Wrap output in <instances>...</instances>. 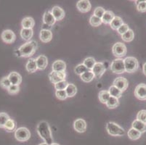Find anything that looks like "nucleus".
Segmentation results:
<instances>
[{"instance_id": "f257e3e1", "label": "nucleus", "mask_w": 146, "mask_h": 145, "mask_svg": "<svg viewBox=\"0 0 146 145\" xmlns=\"http://www.w3.org/2000/svg\"><path fill=\"white\" fill-rule=\"evenodd\" d=\"M36 131L39 136L44 141V143L47 144L48 145L52 144V135L49 123L47 121H43L39 122L36 127Z\"/></svg>"}, {"instance_id": "f03ea898", "label": "nucleus", "mask_w": 146, "mask_h": 145, "mask_svg": "<svg viewBox=\"0 0 146 145\" xmlns=\"http://www.w3.org/2000/svg\"><path fill=\"white\" fill-rule=\"evenodd\" d=\"M37 49V43L35 41H30L23 44L17 51L15 52L17 53L18 57L21 58H30L34 55Z\"/></svg>"}, {"instance_id": "7ed1b4c3", "label": "nucleus", "mask_w": 146, "mask_h": 145, "mask_svg": "<svg viewBox=\"0 0 146 145\" xmlns=\"http://www.w3.org/2000/svg\"><path fill=\"white\" fill-rule=\"evenodd\" d=\"M106 130L108 133L113 136H121L125 134L124 128L113 122H108L106 124Z\"/></svg>"}, {"instance_id": "20e7f679", "label": "nucleus", "mask_w": 146, "mask_h": 145, "mask_svg": "<svg viewBox=\"0 0 146 145\" xmlns=\"http://www.w3.org/2000/svg\"><path fill=\"white\" fill-rule=\"evenodd\" d=\"M124 66H125L126 72L129 73H132L137 70L139 68V62L135 58L128 57L124 60Z\"/></svg>"}, {"instance_id": "39448f33", "label": "nucleus", "mask_w": 146, "mask_h": 145, "mask_svg": "<svg viewBox=\"0 0 146 145\" xmlns=\"http://www.w3.org/2000/svg\"><path fill=\"white\" fill-rule=\"evenodd\" d=\"M15 137L18 142H25L31 138V132L27 128L20 127L15 131Z\"/></svg>"}, {"instance_id": "423d86ee", "label": "nucleus", "mask_w": 146, "mask_h": 145, "mask_svg": "<svg viewBox=\"0 0 146 145\" xmlns=\"http://www.w3.org/2000/svg\"><path fill=\"white\" fill-rule=\"evenodd\" d=\"M112 52L115 57L121 59L127 54V46H125L124 44L121 43V42H117V43L114 44V45L113 46Z\"/></svg>"}, {"instance_id": "0eeeda50", "label": "nucleus", "mask_w": 146, "mask_h": 145, "mask_svg": "<svg viewBox=\"0 0 146 145\" xmlns=\"http://www.w3.org/2000/svg\"><path fill=\"white\" fill-rule=\"evenodd\" d=\"M111 70L113 73L116 74L124 73V72H126L124 60L120 59V58L114 60L111 63Z\"/></svg>"}, {"instance_id": "6e6552de", "label": "nucleus", "mask_w": 146, "mask_h": 145, "mask_svg": "<svg viewBox=\"0 0 146 145\" xmlns=\"http://www.w3.org/2000/svg\"><path fill=\"white\" fill-rule=\"evenodd\" d=\"M66 71L63 72H55L52 71L50 74H49V78H50L51 83L53 84L58 83L60 81H66Z\"/></svg>"}, {"instance_id": "1a4fd4ad", "label": "nucleus", "mask_w": 146, "mask_h": 145, "mask_svg": "<svg viewBox=\"0 0 146 145\" xmlns=\"http://www.w3.org/2000/svg\"><path fill=\"white\" fill-rule=\"evenodd\" d=\"M2 41L6 44H13L15 41L16 36L11 30H5L1 34Z\"/></svg>"}, {"instance_id": "9d476101", "label": "nucleus", "mask_w": 146, "mask_h": 145, "mask_svg": "<svg viewBox=\"0 0 146 145\" xmlns=\"http://www.w3.org/2000/svg\"><path fill=\"white\" fill-rule=\"evenodd\" d=\"M135 96L140 100H146V84L140 83L136 86L135 89Z\"/></svg>"}, {"instance_id": "9b49d317", "label": "nucleus", "mask_w": 146, "mask_h": 145, "mask_svg": "<svg viewBox=\"0 0 146 145\" xmlns=\"http://www.w3.org/2000/svg\"><path fill=\"white\" fill-rule=\"evenodd\" d=\"M113 86H116L123 92V91H126L128 88L129 82L127 78H124V77H118L114 80Z\"/></svg>"}, {"instance_id": "f8f14e48", "label": "nucleus", "mask_w": 146, "mask_h": 145, "mask_svg": "<svg viewBox=\"0 0 146 145\" xmlns=\"http://www.w3.org/2000/svg\"><path fill=\"white\" fill-rule=\"evenodd\" d=\"M106 68L103 62H96V64L95 65L92 71V73L95 75V78H100L106 72Z\"/></svg>"}, {"instance_id": "ddd939ff", "label": "nucleus", "mask_w": 146, "mask_h": 145, "mask_svg": "<svg viewBox=\"0 0 146 145\" xmlns=\"http://www.w3.org/2000/svg\"><path fill=\"white\" fill-rule=\"evenodd\" d=\"M74 128L78 133H84L87 130V123L82 118H78L74 121Z\"/></svg>"}, {"instance_id": "4468645a", "label": "nucleus", "mask_w": 146, "mask_h": 145, "mask_svg": "<svg viewBox=\"0 0 146 145\" xmlns=\"http://www.w3.org/2000/svg\"><path fill=\"white\" fill-rule=\"evenodd\" d=\"M91 3L88 0H79L76 3V7L80 12L83 13H87L91 10Z\"/></svg>"}, {"instance_id": "2eb2a0df", "label": "nucleus", "mask_w": 146, "mask_h": 145, "mask_svg": "<svg viewBox=\"0 0 146 145\" xmlns=\"http://www.w3.org/2000/svg\"><path fill=\"white\" fill-rule=\"evenodd\" d=\"M51 13L53 15V16H54V18H55L56 21H62L65 18V15H66L64 10L58 6L54 7L52 9Z\"/></svg>"}, {"instance_id": "dca6fc26", "label": "nucleus", "mask_w": 146, "mask_h": 145, "mask_svg": "<svg viewBox=\"0 0 146 145\" xmlns=\"http://www.w3.org/2000/svg\"><path fill=\"white\" fill-rule=\"evenodd\" d=\"M7 77H8L12 85L19 86L22 82V77L17 72H11Z\"/></svg>"}, {"instance_id": "f3484780", "label": "nucleus", "mask_w": 146, "mask_h": 145, "mask_svg": "<svg viewBox=\"0 0 146 145\" xmlns=\"http://www.w3.org/2000/svg\"><path fill=\"white\" fill-rule=\"evenodd\" d=\"M40 40L43 43H48L52 38V33L47 29H42L40 31Z\"/></svg>"}, {"instance_id": "a211bd4d", "label": "nucleus", "mask_w": 146, "mask_h": 145, "mask_svg": "<svg viewBox=\"0 0 146 145\" xmlns=\"http://www.w3.org/2000/svg\"><path fill=\"white\" fill-rule=\"evenodd\" d=\"M36 62L37 68H38L39 70H44L47 67V65H48L47 58L45 55H43V54L39 56L36 59Z\"/></svg>"}, {"instance_id": "6ab92c4d", "label": "nucleus", "mask_w": 146, "mask_h": 145, "mask_svg": "<svg viewBox=\"0 0 146 145\" xmlns=\"http://www.w3.org/2000/svg\"><path fill=\"white\" fill-rule=\"evenodd\" d=\"M52 71L55 72H63L66 71V64L64 61L58 60L55 62H53L52 66Z\"/></svg>"}, {"instance_id": "aec40b11", "label": "nucleus", "mask_w": 146, "mask_h": 145, "mask_svg": "<svg viewBox=\"0 0 146 145\" xmlns=\"http://www.w3.org/2000/svg\"><path fill=\"white\" fill-rule=\"evenodd\" d=\"M43 22L44 23H45L47 26H52L55 23L56 20L54 18V16L52 14L51 12L47 11L45 12L43 15Z\"/></svg>"}, {"instance_id": "412c9836", "label": "nucleus", "mask_w": 146, "mask_h": 145, "mask_svg": "<svg viewBox=\"0 0 146 145\" xmlns=\"http://www.w3.org/2000/svg\"><path fill=\"white\" fill-rule=\"evenodd\" d=\"M26 70H27L29 73H35V72L38 70L36 62V59L31 58V59L28 61L27 63H26Z\"/></svg>"}, {"instance_id": "4be33fe9", "label": "nucleus", "mask_w": 146, "mask_h": 145, "mask_svg": "<svg viewBox=\"0 0 146 145\" xmlns=\"http://www.w3.org/2000/svg\"><path fill=\"white\" fill-rule=\"evenodd\" d=\"M132 126L133 128L136 129L137 131H140L141 134L145 133L146 131V123L140 121L138 120H135L132 122Z\"/></svg>"}, {"instance_id": "5701e85b", "label": "nucleus", "mask_w": 146, "mask_h": 145, "mask_svg": "<svg viewBox=\"0 0 146 145\" xmlns=\"http://www.w3.org/2000/svg\"><path fill=\"white\" fill-rule=\"evenodd\" d=\"M34 35V31L31 28H22L21 30V36L23 39L29 42Z\"/></svg>"}, {"instance_id": "b1692460", "label": "nucleus", "mask_w": 146, "mask_h": 145, "mask_svg": "<svg viewBox=\"0 0 146 145\" xmlns=\"http://www.w3.org/2000/svg\"><path fill=\"white\" fill-rule=\"evenodd\" d=\"M23 28H34L35 25V21L31 17H26L23 19L22 23H21Z\"/></svg>"}, {"instance_id": "393cba45", "label": "nucleus", "mask_w": 146, "mask_h": 145, "mask_svg": "<svg viewBox=\"0 0 146 145\" xmlns=\"http://www.w3.org/2000/svg\"><path fill=\"white\" fill-rule=\"evenodd\" d=\"M123 24H124V21L121 19V18H120L119 16H115V18H113V20L111 21L110 26H111V28L113 30H117Z\"/></svg>"}, {"instance_id": "a878e982", "label": "nucleus", "mask_w": 146, "mask_h": 145, "mask_svg": "<svg viewBox=\"0 0 146 145\" xmlns=\"http://www.w3.org/2000/svg\"><path fill=\"white\" fill-rule=\"evenodd\" d=\"M115 18V15L113 13L112 11H110V10H108L106 11V13L103 15V18H101L102 22L105 24H111V21L113 20V18Z\"/></svg>"}, {"instance_id": "bb28decb", "label": "nucleus", "mask_w": 146, "mask_h": 145, "mask_svg": "<svg viewBox=\"0 0 146 145\" xmlns=\"http://www.w3.org/2000/svg\"><path fill=\"white\" fill-rule=\"evenodd\" d=\"M16 122L13 119H12V118H10V119L8 120V121L7 122L6 124H5L4 128H5V131H7V132H13V131H16Z\"/></svg>"}, {"instance_id": "cd10ccee", "label": "nucleus", "mask_w": 146, "mask_h": 145, "mask_svg": "<svg viewBox=\"0 0 146 145\" xmlns=\"http://www.w3.org/2000/svg\"><path fill=\"white\" fill-rule=\"evenodd\" d=\"M127 135H128V137L131 140H137V139H139L141 137L142 134L140 131H137L136 129L132 128H130L129 130L128 133H127Z\"/></svg>"}, {"instance_id": "c85d7f7f", "label": "nucleus", "mask_w": 146, "mask_h": 145, "mask_svg": "<svg viewBox=\"0 0 146 145\" xmlns=\"http://www.w3.org/2000/svg\"><path fill=\"white\" fill-rule=\"evenodd\" d=\"M108 92H109L111 97H116L117 99L120 98L122 96V91L119 90L118 88H116V86H113V85L110 86L109 89H108Z\"/></svg>"}, {"instance_id": "c756f323", "label": "nucleus", "mask_w": 146, "mask_h": 145, "mask_svg": "<svg viewBox=\"0 0 146 145\" xmlns=\"http://www.w3.org/2000/svg\"><path fill=\"white\" fill-rule=\"evenodd\" d=\"M68 97H73L77 93V88L73 83H68L67 88L66 89Z\"/></svg>"}, {"instance_id": "7c9ffc66", "label": "nucleus", "mask_w": 146, "mask_h": 145, "mask_svg": "<svg viewBox=\"0 0 146 145\" xmlns=\"http://www.w3.org/2000/svg\"><path fill=\"white\" fill-rule=\"evenodd\" d=\"M108 108L109 109H114L117 107L119 105V99L113 97H110L109 99L108 100L107 103L106 104Z\"/></svg>"}, {"instance_id": "2f4dec72", "label": "nucleus", "mask_w": 146, "mask_h": 145, "mask_svg": "<svg viewBox=\"0 0 146 145\" xmlns=\"http://www.w3.org/2000/svg\"><path fill=\"white\" fill-rule=\"evenodd\" d=\"M110 97H111V95H110L109 92H108V91H106V90L100 91L99 94H98V97H99L100 102H101L103 104L107 103Z\"/></svg>"}, {"instance_id": "473e14b6", "label": "nucleus", "mask_w": 146, "mask_h": 145, "mask_svg": "<svg viewBox=\"0 0 146 145\" xmlns=\"http://www.w3.org/2000/svg\"><path fill=\"white\" fill-rule=\"evenodd\" d=\"M94 78H95V75H94L92 70H89V71L86 72V73H84L81 75V79L85 83L91 82L94 79Z\"/></svg>"}, {"instance_id": "72a5a7b5", "label": "nucleus", "mask_w": 146, "mask_h": 145, "mask_svg": "<svg viewBox=\"0 0 146 145\" xmlns=\"http://www.w3.org/2000/svg\"><path fill=\"white\" fill-rule=\"evenodd\" d=\"M135 38V33L133 32V30L129 29L128 31H127L125 34H124L123 35H121V38L124 42H132V40Z\"/></svg>"}, {"instance_id": "f704fd0d", "label": "nucleus", "mask_w": 146, "mask_h": 145, "mask_svg": "<svg viewBox=\"0 0 146 145\" xmlns=\"http://www.w3.org/2000/svg\"><path fill=\"white\" fill-rule=\"evenodd\" d=\"M89 70H89V69L87 68L86 67L83 63L78 65V66L75 68V69H74L75 73L80 75V76L82 75V74H84V73H86V72L89 71Z\"/></svg>"}, {"instance_id": "c9c22d12", "label": "nucleus", "mask_w": 146, "mask_h": 145, "mask_svg": "<svg viewBox=\"0 0 146 145\" xmlns=\"http://www.w3.org/2000/svg\"><path fill=\"white\" fill-rule=\"evenodd\" d=\"M83 64L89 70H92L95 64H96V61H95V60L93 58H87L84 60Z\"/></svg>"}, {"instance_id": "e433bc0d", "label": "nucleus", "mask_w": 146, "mask_h": 145, "mask_svg": "<svg viewBox=\"0 0 146 145\" xmlns=\"http://www.w3.org/2000/svg\"><path fill=\"white\" fill-rule=\"evenodd\" d=\"M90 23L92 26H93V27H98V26H100L103 23L102 22L101 18H98L95 15H92L90 17Z\"/></svg>"}, {"instance_id": "4c0bfd02", "label": "nucleus", "mask_w": 146, "mask_h": 145, "mask_svg": "<svg viewBox=\"0 0 146 145\" xmlns=\"http://www.w3.org/2000/svg\"><path fill=\"white\" fill-rule=\"evenodd\" d=\"M10 118V116L6 113H0V128H4L5 124Z\"/></svg>"}, {"instance_id": "58836bf2", "label": "nucleus", "mask_w": 146, "mask_h": 145, "mask_svg": "<svg viewBox=\"0 0 146 145\" xmlns=\"http://www.w3.org/2000/svg\"><path fill=\"white\" fill-rule=\"evenodd\" d=\"M11 85V83H10V80H9L8 77L7 76L3 77V78L1 79V81H0V86H1V87H2V89H4L7 90Z\"/></svg>"}, {"instance_id": "ea45409f", "label": "nucleus", "mask_w": 146, "mask_h": 145, "mask_svg": "<svg viewBox=\"0 0 146 145\" xmlns=\"http://www.w3.org/2000/svg\"><path fill=\"white\" fill-rule=\"evenodd\" d=\"M137 5V9L140 13L146 12V1H135Z\"/></svg>"}, {"instance_id": "a19ab883", "label": "nucleus", "mask_w": 146, "mask_h": 145, "mask_svg": "<svg viewBox=\"0 0 146 145\" xmlns=\"http://www.w3.org/2000/svg\"><path fill=\"white\" fill-rule=\"evenodd\" d=\"M55 95H56L57 98L60 100H65L68 98L66 90H58V91H55Z\"/></svg>"}, {"instance_id": "79ce46f5", "label": "nucleus", "mask_w": 146, "mask_h": 145, "mask_svg": "<svg viewBox=\"0 0 146 145\" xmlns=\"http://www.w3.org/2000/svg\"><path fill=\"white\" fill-rule=\"evenodd\" d=\"M54 85H55L54 86H55L56 91H58V90H66L68 85V83L66 81H60Z\"/></svg>"}, {"instance_id": "37998d69", "label": "nucleus", "mask_w": 146, "mask_h": 145, "mask_svg": "<svg viewBox=\"0 0 146 145\" xmlns=\"http://www.w3.org/2000/svg\"><path fill=\"white\" fill-rule=\"evenodd\" d=\"M137 120L146 123V110H140V111L138 112L137 115Z\"/></svg>"}, {"instance_id": "c03bdc74", "label": "nucleus", "mask_w": 146, "mask_h": 145, "mask_svg": "<svg viewBox=\"0 0 146 145\" xmlns=\"http://www.w3.org/2000/svg\"><path fill=\"white\" fill-rule=\"evenodd\" d=\"M20 91V87L19 86L17 85H11L7 89V92L11 95H14V94H17Z\"/></svg>"}, {"instance_id": "a18cd8bd", "label": "nucleus", "mask_w": 146, "mask_h": 145, "mask_svg": "<svg viewBox=\"0 0 146 145\" xmlns=\"http://www.w3.org/2000/svg\"><path fill=\"white\" fill-rule=\"evenodd\" d=\"M105 13H106V10L102 7H98L94 11V15H95L98 18H102Z\"/></svg>"}, {"instance_id": "49530a36", "label": "nucleus", "mask_w": 146, "mask_h": 145, "mask_svg": "<svg viewBox=\"0 0 146 145\" xmlns=\"http://www.w3.org/2000/svg\"><path fill=\"white\" fill-rule=\"evenodd\" d=\"M129 29L130 28H129L128 25H127V24L124 23L121 26L120 28H119V29H118L117 32L119 33V34H120V35H123L124 34H125L126 32L128 31Z\"/></svg>"}, {"instance_id": "de8ad7c7", "label": "nucleus", "mask_w": 146, "mask_h": 145, "mask_svg": "<svg viewBox=\"0 0 146 145\" xmlns=\"http://www.w3.org/2000/svg\"><path fill=\"white\" fill-rule=\"evenodd\" d=\"M143 72L144 75L146 76V62L143 65Z\"/></svg>"}, {"instance_id": "09e8293b", "label": "nucleus", "mask_w": 146, "mask_h": 145, "mask_svg": "<svg viewBox=\"0 0 146 145\" xmlns=\"http://www.w3.org/2000/svg\"><path fill=\"white\" fill-rule=\"evenodd\" d=\"M39 145H48V144L46 143H42V144H39Z\"/></svg>"}, {"instance_id": "8fccbe9b", "label": "nucleus", "mask_w": 146, "mask_h": 145, "mask_svg": "<svg viewBox=\"0 0 146 145\" xmlns=\"http://www.w3.org/2000/svg\"><path fill=\"white\" fill-rule=\"evenodd\" d=\"M51 145H60V144H56V143H53L52 144H51Z\"/></svg>"}]
</instances>
